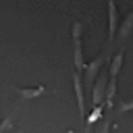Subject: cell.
<instances>
[{"mask_svg": "<svg viewBox=\"0 0 133 133\" xmlns=\"http://www.w3.org/2000/svg\"><path fill=\"white\" fill-rule=\"evenodd\" d=\"M102 118V104L100 106H94V112L87 116V125H91V123H96V121H100Z\"/></svg>", "mask_w": 133, "mask_h": 133, "instance_id": "7c38bea8", "label": "cell"}, {"mask_svg": "<svg viewBox=\"0 0 133 133\" xmlns=\"http://www.w3.org/2000/svg\"><path fill=\"white\" fill-rule=\"evenodd\" d=\"M118 29V8L114 0H108V42H114Z\"/></svg>", "mask_w": 133, "mask_h": 133, "instance_id": "277c9868", "label": "cell"}, {"mask_svg": "<svg viewBox=\"0 0 133 133\" xmlns=\"http://www.w3.org/2000/svg\"><path fill=\"white\" fill-rule=\"evenodd\" d=\"M108 79H110V71L102 69L100 75L96 77L94 81V87H91V104L94 106H104V100H106V87H108Z\"/></svg>", "mask_w": 133, "mask_h": 133, "instance_id": "6da1fadb", "label": "cell"}, {"mask_svg": "<svg viewBox=\"0 0 133 133\" xmlns=\"http://www.w3.org/2000/svg\"><path fill=\"white\" fill-rule=\"evenodd\" d=\"M129 110H133V100H123V102H118L116 114H125V112H129Z\"/></svg>", "mask_w": 133, "mask_h": 133, "instance_id": "8fae6325", "label": "cell"}, {"mask_svg": "<svg viewBox=\"0 0 133 133\" xmlns=\"http://www.w3.org/2000/svg\"><path fill=\"white\" fill-rule=\"evenodd\" d=\"M133 33V10L123 19V23L118 25V29H116V37L114 39H118V42H125L129 35Z\"/></svg>", "mask_w": 133, "mask_h": 133, "instance_id": "5b68a950", "label": "cell"}, {"mask_svg": "<svg viewBox=\"0 0 133 133\" xmlns=\"http://www.w3.org/2000/svg\"><path fill=\"white\" fill-rule=\"evenodd\" d=\"M81 31H83V25L75 21V23H73V29H71V35H73V39H75V37H81Z\"/></svg>", "mask_w": 133, "mask_h": 133, "instance_id": "4fadbf2b", "label": "cell"}, {"mask_svg": "<svg viewBox=\"0 0 133 133\" xmlns=\"http://www.w3.org/2000/svg\"><path fill=\"white\" fill-rule=\"evenodd\" d=\"M123 60H125V52H123V50H118V52L112 56L110 64H108L110 77H118V73H121V66H123Z\"/></svg>", "mask_w": 133, "mask_h": 133, "instance_id": "ba28073f", "label": "cell"}, {"mask_svg": "<svg viewBox=\"0 0 133 133\" xmlns=\"http://www.w3.org/2000/svg\"><path fill=\"white\" fill-rule=\"evenodd\" d=\"M104 62H106V56H98V58H94L89 64H85V69H83V85H85L87 91H91L94 81H96V77L100 75Z\"/></svg>", "mask_w": 133, "mask_h": 133, "instance_id": "7a4b0ae2", "label": "cell"}, {"mask_svg": "<svg viewBox=\"0 0 133 133\" xmlns=\"http://www.w3.org/2000/svg\"><path fill=\"white\" fill-rule=\"evenodd\" d=\"M114 96H116V77H110L108 79V87H106V100H104L106 108L114 106Z\"/></svg>", "mask_w": 133, "mask_h": 133, "instance_id": "9c48e42d", "label": "cell"}, {"mask_svg": "<svg viewBox=\"0 0 133 133\" xmlns=\"http://www.w3.org/2000/svg\"><path fill=\"white\" fill-rule=\"evenodd\" d=\"M73 46H75V52H73V62H75V71H81L85 69V60H83V42L81 37H75L73 39Z\"/></svg>", "mask_w": 133, "mask_h": 133, "instance_id": "52a82bcc", "label": "cell"}, {"mask_svg": "<svg viewBox=\"0 0 133 133\" xmlns=\"http://www.w3.org/2000/svg\"><path fill=\"white\" fill-rule=\"evenodd\" d=\"M15 91H17V96H19L21 100H35V98H39L42 94H46V87H44V85H35V87H15Z\"/></svg>", "mask_w": 133, "mask_h": 133, "instance_id": "8992f818", "label": "cell"}, {"mask_svg": "<svg viewBox=\"0 0 133 133\" xmlns=\"http://www.w3.org/2000/svg\"><path fill=\"white\" fill-rule=\"evenodd\" d=\"M81 71H73V87H75V96H77V108H79V116L83 118L85 116V85H83V79H81Z\"/></svg>", "mask_w": 133, "mask_h": 133, "instance_id": "3957f363", "label": "cell"}, {"mask_svg": "<svg viewBox=\"0 0 133 133\" xmlns=\"http://www.w3.org/2000/svg\"><path fill=\"white\" fill-rule=\"evenodd\" d=\"M12 116H15V110H12V112H8V114L4 116V121L0 123V133H4V131H8V129H12Z\"/></svg>", "mask_w": 133, "mask_h": 133, "instance_id": "30bf717a", "label": "cell"}]
</instances>
